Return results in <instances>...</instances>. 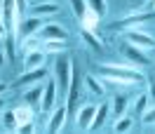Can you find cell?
I'll list each match as a JSON object with an SVG mask.
<instances>
[{
  "label": "cell",
  "mask_w": 155,
  "mask_h": 134,
  "mask_svg": "<svg viewBox=\"0 0 155 134\" xmlns=\"http://www.w3.org/2000/svg\"><path fill=\"white\" fill-rule=\"evenodd\" d=\"M99 75L104 82H110L115 87L141 85L146 80V75L134 64H99Z\"/></svg>",
  "instance_id": "1"
},
{
  "label": "cell",
  "mask_w": 155,
  "mask_h": 134,
  "mask_svg": "<svg viewBox=\"0 0 155 134\" xmlns=\"http://www.w3.org/2000/svg\"><path fill=\"white\" fill-rule=\"evenodd\" d=\"M54 80H57V87H59V94L64 96L68 92V85H71V75H73V64H71V57L66 52H61L54 64Z\"/></svg>",
  "instance_id": "2"
},
{
  "label": "cell",
  "mask_w": 155,
  "mask_h": 134,
  "mask_svg": "<svg viewBox=\"0 0 155 134\" xmlns=\"http://www.w3.org/2000/svg\"><path fill=\"white\" fill-rule=\"evenodd\" d=\"M150 19H153V12H136V14H129V17H125L120 21H113L110 31H129V28H136V26H141V24H146Z\"/></svg>",
  "instance_id": "3"
},
{
  "label": "cell",
  "mask_w": 155,
  "mask_h": 134,
  "mask_svg": "<svg viewBox=\"0 0 155 134\" xmlns=\"http://www.w3.org/2000/svg\"><path fill=\"white\" fill-rule=\"evenodd\" d=\"M45 26V19L42 17H24V19L19 21V28H17V38L19 40H26V38H31V35H35L40 28Z\"/></svg>",
  "instance_id": "4"
},
{
  "label": "cell",
  "mask_w": 155,
  "mask_h": 134,
  "mask_svg": "<svg viewBox=\"0 0 155 134\" xmlns=\"http://www.w3.org/2000/svg\"><path fill=\"white\" fill-rule=\"evenodd\" d=\"M125 38L134 47H141V49H153L155 47V38L148 35V33H143V31H139V28H129L125 33Z\"/></svg>",
  "instance_id": "5"
},
{
  "label": "cell",
  "mask_w": 155,
  "mask_h": 134,
  "mask_svg": "<svg viewBox=\"0 0 155 134\" xmlns=\"http://www.w3.org/2000/svg\"><path fill=\"white\" fill-rule=\"evenodd\" d=\"M45 75H47V68H45V66H42V68H35V71H24V75H21L12 87H14V89H26V87L35 85V82H42Z\"/></svg>",
  "instance_id": "6"
},
{
  "label": "cell",
  "mask_w": 155,
  "mask_h": 134,
  "mask_svg": "<svg viewBox=\"0 0 155 134\" xmlns=\"http://www.w3.org/2000/svg\"><path fill=\"white\" fill-rule=\"evenodd\" d=\"M57 80H47L45 82V89H42V99H40V108L49 113V111H54V106H57Z\"/></svg>",
  "instance_id": "7"
},
{
  "label": "cell",
  "mask_w": 155,
  "mask_h": 134,
  "mask_svg": "<svg viewBox=\"0 0 155 134\" xmlns=\"http://www.w3.org/2000/svg\"><path fill=\"white\" fill-rule=\"evenodd\" d=\"M47 61V54L42 52V47L31 49V52H24V71H35V68H42Z\"/></svg>",
  "instance_id": "8"
},
{
  "label": "cell",
  "mask_w": 155,
  "mask_h": 134,
  "mask_svg": "<svg viewBox=\"0 0 155 134\" xmlns=\"http://www.w3.org/2000/svg\"><path fill=\"white\" fill-rule=\"evenodd\" d=\"M122 54H125V59L129 64H134V66H148V64H150V59L143 54V49L134 47V45H129V42L122 45Z\"/></svg>",
  "instance_id": "9"
},
{
  "label": "cell",
  "mask_w": 155,
  "mask_h": 134,
  "mask_svg": "<svg viewBox=\"0 0 155 134\" xmlns=\"http://www.w3.org/2000/svg\"><path fill=\"white\" fill-rule=\"evenodd\" d=\"M40 40H66L68 38V31L59 24H45L42 28L35 33Z\"/></svg>",
  "instance_id": "10"
},
{
  "label": "cell",
  "mask_w": 155,
  "mask_h": 134,
  "mask_svg": "<svg viewBox=\"0 0 155 134\" xmlns=\"http://www.w3.org/2000/svg\"><path fill=\"white\" fill-rule=\"evenodd\" d=\"M94 113H97V106H92V104H85V106H82V108L78 111V115H75V125H78V129L87 132L89 127H92Z\"/></svg>",
  "instance_id": "11"
},
{
  "label": "cell",
  "mask_w": 155,
  "mask_h": 134,
  "mask_svg": "<svg viewBox=\"0 0 155 134\" xmlns=\"http://www.w3.org/2000/svg\"><path fill=\"white\" fill-rule=\"evenodd\" d=\"M66 118H68V111H66V106H59V108H54L52 111V115H49V120H47V132H59L64 125H66Z\"/></svg>",
  "instance_id": "12"
},
{
  "label": "cell",
  "mask_w": 155,
  "mask_h": 134,
  "mask_svg": "<svg viewBox=\"0 0 155 134\" xmlns=\"http://www.w3.org/2000/svg\"><path fill=\"white\" fill-rule=\"evenodd\" d=\"M31 14H33V17H42V19L57 17L59 14V5L57 2H38V5L31 7Z\"/></svg>",
  "instance_id": "13"
},
{
  "label": "cell",
  "mask_w": 155,
  "mask_h": 134,
  "mask_svg": "<svg viewBox=\"0 0 155 134\" xmlns=\"http://www.w3.org/2000/svg\"><path fill=\"white\" fill-rule=\"evenodd\" d=\"M42 89H45V85H42V82H35V85L26 87V89H24V104H28V106H40Z\"/></svg>",
  "instance_id": "14"
},
{
  "label": "cell",
  "mask_w": 155,
  "mask_h": 134,
  "mask_svg": "<svg viewBox=\"0 0 155 134\" xmlns=\"http://www.w3.org/2000/svg\"><path fill=\"white\" fill-rule=\"evenodd\" d=\"M80 35H82V42H85L89 49H94V52H101V49H104V42L99 40V35L94 33V31L82 28V31H80Z\"/></svg>",
  "instance_id": "15"
},
{
  "label": "cell",
  "mask_w": 155,
  "mask_h": 134,
  "mask_svg": "<svg viewBox=\"0 0 155 134\" xmlns=\"http://www.w3.org/2000/svg\"><path fill=\"white\" fill-rule=\"evenodd\" d=\"M85 85H87V92L89 94H97V96H104L106 94V85H104V80L97 75H87L85 78Z\"/></svg>",
  "instance_id": "16"
},
{
  "label": "cell",
  "mask_w": 155,
  "mask_h": 134,
  "mask_svg": "<svg viewBox=\"0 0 155 134\" xmlns=\"http://www.w3.org/2000/svg\"><path fill=\"white\" fill-rule=\"evenodd\" d=\"M42 52L45 54H61V52H66L68 42L66 40H42Z\"/></svg>",
  "instance_id": "17"
},
{
  "label": "cell",
  "mask_w": 155,
  "mask_h": 134,
  "mask_svg": "<svg viewBox=\"0 0 155 134\" xmlns=\"http://www.w3.org/2000/svg\"><path fill=\"white\" fill-rule=\"evenodd\" d=\"M108 111H110V106H108V104H101V106H99L97 113H94V120H92V127H89V129H101L104 122H106V118H108Z\"/></svg>",
  "instance_id": "18"
},
{
  "label": "cell",
  "mask_w": 155,
  "mask_h": 134,
  "mask_svg": "<svg viewBox=\"0 0 155 134\" xmlns=\"http://www.w3.org/2000/svg\"><path fill=\"white\" fill-rule=\"evenodd\" d=\"M127 106H129V96L127 94H117L115 101H113V115H115V120L120 118V115L127 113Z\"/></svg>",
  "instance_id": "19"
},
{
  "label": "cell",
  "mask_w": 155,
  "mask_h": 134,
  "mask_svg": "<svg viewBox=\"0 0 155 134\" xmlns=\"http://www.w3.org/2000/svg\"><path fill=\"white\" fill-rule=\"evenodd\" d=\"M14 115H17V125H24V122H31V120H33V111H31L28 104L17 106V108H14ZM17 129H19V127H17Z\"/></svg>",
  "instance_id": "20"
},
{
  "label": "cell",
  "mask_w": 155,
  "mask_h": 134,
  "mask_svg": "<svg viewBox=\"0 0 155 134\" xmlns=\"http://www.w3.org/2000/svg\"><path fill=\"white\" fill-rule=\"evenodd\" d=\"M87 10L94 12L99 19H104L108 12V5H106V0H87Z\"/></svg>",
  "instance_id": "21"
},
{
  "label": "cell",
  "mask_w": 155,
  "mask_h": 134,
  "mask_svg": "<svg viewBox=\"0 0 155 134\" xmlns=\"http://www.w3.org/2000/svg\"><path fill=\"white\" fill-rule=\"evenodd\" d=\"M148 92H146V94H139L134 99V101H132V111H129V113H134V115H141L146 111V108H148Z\"/></svg>",
  "instance_id": "22"
},
{
  "label": "cell",
  "mask_w": 155,
  "mask_h": 134,
  "mask_svg": "<svg viewBox=\"0 0 155 134\" xmlns=\"http://www.w3.org/2000/svg\"><path fill=\"white\" fill-rule=\"evenodd\" d=\"M132 125H134V118L132 115H120L115 120V125H113V132H127V129H132Z\"/></svg>",
  "instance_id": "23"
},
{
  "label": "cell",
  "mask_w": 155,
  "mask_h": 134,
  "mask_svg": "<svg viewBox=\"0 0 155 134\" xmlns=\"http://www.w3.org/2000/svg\"><path fill=\"white\" fill-rule=\"evenodd\" d=\"M146 82H148V104L155 106V68L146 75Z\"/></svg>",
  "instance_id": "24"
},
{
  "label": "cell",
  "mask_w": 155,
  "mask_h": 134,
  "mask_svg": "<svg viewBox=\"0 0 155 134\" xmlns=\"http://www.w3.org/2000/svg\"><path fill=\"white\" fill-rule=\"evenodd\" d=\"M2 127H5V129H17V127H19L14 111H5V113H2Z\"/></svg>",
  "instance_id": "25"
},
{
  "label": "cell",
  "mask_w": 155,
  "mask_h": 134,
  "mask_svg": "<svg viewBox=\"0 0 155 134\" xmlns=\"http://www.w3.org/2000/svg\"><path fill=\"white\" fill-rule=\"evenodd\" d=\"M71 7H73V14L78 19H82L87 12V0H71Z\"/></svg>",
  "instance_id": "26"
},
{
  "label": "cell",
  "mask_w": 155,
  "mask_h": 134,
  "mask_svg": "<svg viewBox=\"0 0 155 134\" xmlns=\"http://www.w3.org/2000/svg\"><path fill=\"white\" fill-rule=\"evenodd\" d=\"M80 21H82V28H89V31H94V26L99 24V17L94 14V12H89V10H87V12H85V17H82Z\"/></svg>",
  "instance_id": "27"
},
{
  "label": "cell",
  "mask_w": 155,
  "mask_h": 134,
  "mask_svg": "<svg viewBox=\"0 0 155 134\" xmlns=\"http://www.w3.org/2000/svg\"><path fill=\"white\" fill-rule=\"evenodd\" d=\"M141 122H143L146 127H150V125H155V106H150V108H146L143 113H141Z\"/></svg>",
  "instance_id": "28"
},
{
  "label": "cell",
  "mask_w": 155,
  "mask_h": 134,
  "mask_svg": "<svg viewBox=\"0 0 155 134\" xmlns=\"http://www.w3.org/2000/svg\"><path fill=\"white\" fill-rule=\"evenodd\" d=\"M5 38H10V26L5 24V19L0 17V40L5 42Z\"/></svg>",
  "instance_id": "29"
},
{
  "label": "cell",
  "mask_w": 155,
  "mask_h": 134,
  "mask_svg": "<svg viewBox=\"0 0 155 134\" xmlns=\"http://www.w3.org/2000/svg\"><path fill=\"white\" fill-rule=\"evenodd\" d=\"M5 57L7 59L14 57V42H12V38H5Z\"/></svg>",
  "instance_id": "30"
},
{
  "label": "cell",
  "mask_w": 155,
  "mask_h": 134,
  "mask_svg": "<svg viewBox=\"0 0 155 134\" xmlns=\"http://www.w3.org/2000/svg\"><path fill=\"white\" fill-rule=\"evenodd\" d=\"M14 7H17V17L24 19V10H26V0H14Z\"/></svg>",
  "instance_id": "31"
},
{
  "label": "cell",
  "mask_w": 155,
  "mask_h": 134,
  "mask_svg": "<svg viewBox=\"0 0 155 134\" xmlns=\"http://www.w3.org/2000/svg\"><path fill=\"white\" fill-rule=\"evenodd\" d=\"M19 132H24V134H31V132H33V125H31V122H24V125H19Z\"/></svg>",
  "instance_id": "32"
},
{
  "label": "cell",
  "mask_w": 155,
  "mask_h": 134,
  "mask_svg": "<svg viewBox=\"0 0 155 134\" xmlns=\"http://www.w3.org/2000/svg\"><path fill=\"white\" fill-rule=\"evenodd\" d=\"M5 92H7V85H5V82H0V94H5Z\"/></svg>",
  "instance_id": "33"
},
{
  "label": "cell",
  "mask_w": 155,
  "mask_h": 134,
  "mask_svg": "<svg viewBox=\"0 0 155 134\" xmlns=\"http://www.w3.org/2000/svg\"><path fill=\"white\" fill-rule=\"evenodd\" d=\"M146 2H148V0H136V5H146Z\"/></svg>",
  "instance_id": "34"
},
{
  "label": "cell",
  "mask_w": 155,
  "mask_h": 134,
  "mask_svg": "<svg viewBox=\"0 0 155 134\" xmlns=\"http://www.w3.org/2000/svg\"><path fill=\"white\" fill-rule=\"evenodd\" d=\"M2 106H5V101H2V94H0V111H2Z\"/></svg>",
  "instance_id": "35"
},
{
  "label": "cell",
  "mask_w": 155,
  "mask_h": 134,
  "mask_svg": "<svg viewBox=\"0 0 155 134\" xmlns=\"http://www.w3.org/2000/svg\"><path fill=\"white\" fill-rule=\"evenodd\" d=\"M2 57H5V54H2V52H0V66H2Z\"/></svg>",
  "instance_id": "36"
},
{
  "label": "cell",
  "mask_w": 155,
  "mask_h": 134,
  "mask_svg": "<svg viewBox=\"0 0 155 134\" xmlns=\"http://www.w3.org/2000/svg\"><path fill=\"white\" fill-rule=\"evenodd\" d=\"M49 2H54V0H49Z\"/></svg>",
  "instance_id": "37"
}]
</instances>
